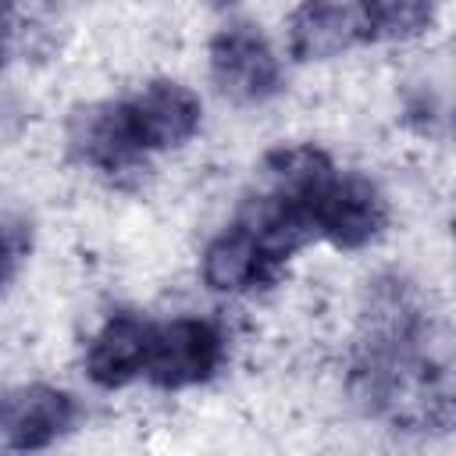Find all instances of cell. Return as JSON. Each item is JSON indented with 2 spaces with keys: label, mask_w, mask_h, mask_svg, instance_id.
Here are the masks:
<instances>
[{
  "label": "cell",
  "mask_w": 456,
  "mask_h": 456,
  "mask_svg": "<svg viewBox=\"0 0 456 456\" xmlns=\"http://www.w3.org/2000/svg\"><path fill=\"white\" fill-rule=\"evenodd\" d=\"M374 39V0H303L289 18V53L296 61H328Z\"/></svg>",
  "instance_id": "1"
},
{
  "label": "cell",
  "mask_w": 456,
  "mask_h": 456,
  "mask_svg": "<svg viewBox=\"0 0 456 456\" xmlns=\"http://www.w3.org/2000/svg\"><path fill=\"white\" fill-rule=\"evenodd\" d=\"M200 114H203L200 96L182 82H150L142 93H135L125 103L132 139L142 153L171 150L192 139L200 128Z\"/></svg>",
  "instance_id": "5"
},
{
  "label": "cell",
  "mask_w": 456,
  "mask_h": 456,
  "mask_svg": "<svg viewBox=\"0 0 456 456\" xmlns=\"http://www.w3.org/2000/svg\"><path fill=\"white\" fill-rule=\"evenodd\" d=\"M210 78L235 103H260L278 93L281 68L253 25H228L210 39Z\"/></svg>",
  "instance_id": "2"
},
{
  "label": "cell",
  "mask_w": 456,
  "mask_h": 456,
  "mask_svg": "<svg viewBox=\"0 0 456 456\" xmlns=\"http://www.w3.org/2000/svg\"><path fill=\"white\" fill-rule=\"evenodd\" d=\"M28 253V242L21 246L18 242V224H14V217H7V228H4V274H7V281L14 278V271H18V260Z\"/></svg>",
  "instance_id": "11"
},
{
  "label": "cell",
  "mask_w": 456,
  "mask_h": 456,
  "mask_svg": "<svg viewBox=\"0 0 456 456\" xmlns=\"http://www.w3.org/2000/svg\"><path fill=\"white\" fill-rule=\"evenodd\" d=\"M153 346V324H146L135 314L110 317L86 349V374L100 388H121L132 378L146 374Z\"/></svg>",
  "instance_id": "7"
},
{
  "label": "cell",
  "mask_w": 456,
  "mask_h": 456,
  "mask_svg": "<svg viewBox=\"0 0 456 456\" xmlns=\"http://www.w3.org/2000/svg\"><path fill=\"white\" fill-rule=\"evenodd\" d=\"M385 221H388L385 196L363 175H331L314 192L317 235L342 249L367 246L385 228Z\"/></svg>",
  "instance_id": "3"
},
{
  "label": "cell",
  "mask_w": 456,
  "mask_h": 456,
  "mask_svg": "<svg viewBox=\"0 0 456 456\" xmlns=\"http://www.w3.org/2000/svg\"><path fill=\"white\" fill-rule=\"evenodd\" d=\"M224 356V342L214 324L196 317H178L153 328L146 378L160 388H185L207 381Z\"/></svg>",
  "instance_id": "4"
},
{
  "label": "cell",
  "mask_w": 456,
  "mask_h": 456,
  "mask_svg": "<svg viewBox=\"0 0 456 456\" xmlns=\"http://www.w3.org/2000/svg\"><path fill=\"white\" fill-rule=\"evenodd\" d=\"M214 7H228V4H235V0H210Z\"/></svg>",
  "instance_id": "12"
},
{
  "label": "cell",
  "mask_w": 456,
  "mask_h": 456,
  "mask_svg": "<svg viewBox=\"0 0 456 456\" xmlns=\"http://www.w3.org/2000/svg\"><path fill=\"white\" fill-rule=\"evenodd\" d=\"M71 146L82 153L86 164H93L100 171H125L142 153L132 139L125 103L93 107V110L78 114V121L71 128Z\"/></svg>",
  "instance_id": "9"
},
{
  "label": "cell",
  "mask_w": 456,
  "mask_h": 456,
  "mask_svg": "<svg viewBox=\"0 0 456 456\" xmlns=\"http://www.w3.org/2000/svg\"><path fill=\"white\" fill-rule=\"evenodd\" d=\"M438 0H374L378 39H410L435 21Z\"/></svg>",
  "instance_id": "10"
},
{
  "label": "cell",
  "mask_w": 456,
  "mask_h": 456,
  "mask_svg": "<svg viewBox=\"0 0 456 456\" xmlns=\"http://www.w3.org/2000/svg\"><path fill=\"white\" fill-rule=\"evenodd\" d=\"M452 228H456V224H452Z\"/></svg>",
  "instance_id": "13"
},
{
  "label": "cell",
  "mask_w": 456,
  "mask_h": 456,
  "mask_svg": "<svg viewBox=\"0 0 456 456\" xmlns=\"http://www.w3.org/2000/svg\"><path fill=\"white\" fill-rule=\"evenodd\" d=\"M200 271L214 292H249V289L271 281L278 264L264 253V246L253 239V232L235 221L217 239H210V246L203 249Z\"/></svg>",
  "instance_id": "8"
},
{
  "label": "cell",
  "mask_w": 456,
  "mask_h": 456,
  "mask_svg": "<svg viewBox=\"0 0 456 456\" xmlns=\"http://www.w3.org/2000/svg\"><path fill=\"white\" fill-rule=\"evenodd\" d=\"M75 420V403L68 392L50 385H25L7 392L4 399V449L28 452L57 442Z\"/></svg>",
  "instance_id": "6"
}]
</instances>
